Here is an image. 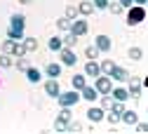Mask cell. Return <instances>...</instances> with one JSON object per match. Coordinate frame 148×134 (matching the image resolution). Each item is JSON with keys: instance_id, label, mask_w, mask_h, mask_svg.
Wrapping results in <instances>:
<instances>
[{"instance_id": "1", "label": "cell", "mask_w": 148, "mask_h": 134, "mask_svg": "<svg viewBox=\"0 0 148 134\" xmlns=\"http://www.w3.org/2000/svg\"><path fill=\"white\" fill-rule=\"evenodd\" d=\"M24 28H26V16L24 14H12L10 16L7 38H12V40H21V38H24Z\"/></svg>"}, {"instance_id": "2", "label": "cell", "mask_w": 148, "mask_h": 134, "mask_svg": "<svg viewBox=\"0 0 148 134\" xmlns=\"http://www.w3.org/2000/svg\"><path fill=\"white\" fill-rule=\"evenodd\" d=\"M143 19H146V7H143V5L127 7V26H139Z\"/></svg>"}, {"instance_id": "3", "label": "cell", "mask_w": 148, "mask_h": 134, "mask_svg": "<svg viewBox=\"0 0 148 134\" xmlns=\"http://www.w3.org/2000/svg\"><path fill=\"white\" fill-rule=\"evenodd\" d=\"M59 106L61 108H71V106H75L80 101V92L78 89H68V92H59V97H57Z\"/></svg>"}, {"instance_id": "4", "label": "cell", "mask_w": 148, "mask_h": 134, "mask_svg": "<svg viewBox=\"0 0 148 134\" xmlns=\"http://www.w3.org/2000/svg\"><path fill=\"white\" fill-rule=\"evenodd\" d=\"M127 82H129V87H127L129 97H132V99H139V97H141V85H143V80L139 78V75H127Z\"/></svg>"}, {"instance_id": "5", "label": "cell", "mask_w": 148, "mask_h": 134, "mask_svg": "<svg viewBox=\"0 0 148 134\" xmlns=\"http://www.w3.org/2000/svg\"><path fill=\"white\" fill-rule=\"evenodd\" d=\"M110 87H113V80L108 78V75H97L94 78V89L99 92V94H110Z\"/></svg>"}, {"instance_id": "6", "label": "cell", "mask_w": 148, "mask_h": 134, "mask_svg": "<svg viewBox=\"0 0 148 134\" xmlns=\"http://www.w3.org/2000/svg\"><path fill=\"white\" fill-rule=\"evenodd\" d=\"M59 54H61V66H75L78 64V54L73 52L71 47H61Z\"/></svg>"}, {"instance_id": "7", "label": "cell", "mask_w": 148, "mask_h": 134, "mask_svg": "<svg viewBox=\"0 0 148 134\" xmlns=\"http://www.w3.org/2000/svg\"><path fill=\"white\" fill-rule=\"evenodd\" d=\"M87 31H89V26H87V21H85V16H82V19L78 16V19H73V21H71V33H73V35L80 38V35H87Z\"/></svg>"}, {"instance_id": "8", "label": "cell", "mask_w": 148, "mask_h": 134, "mask_svg": "<svg viewBox=\"0 0 148 134\" xmlns=\"http://www.w3.org/2000/svg\"><path fill=\"white\" fill-rule=\"evenodd\" d=\"M94 47H97L99 52H108L110 47H113V40H110V35L99 33V35H97V40H94Z\"/></svg>"}, {"instance_id": "9", "label": "cell", "mask_w": 148, "mask_h": 134, "mask_svg": "<svg viewBox=\"0 0 148 134\" xmlns=\"http://www.w3.org/2000/svg\"><path fill=\"white\" fill-rule=\"evenodd\" d=\"M45 92H47V97H54V99H57V97H59V92H61L59 80H57V78H49V80H45Z\"/></svg>"}, {"instance_id": "10", "label": "cell", "mask_w": 148, "mask_h": 134, "mask_svg": "<svg viewBox=\"0 0 148 134\" xmlns=\"http://www.w3.org/2000/svg\"><path fill=\"white\" fill-rule=\"evenodd\" d=\"M120 122H125V125H129V127H134V125L139 122L136 111H129V108H125V111L120 113Z\"/></svg>"}, {"instance_id": "11", "label": "cell", "mask_w": 148, "mask_h": 134, "mask_svg": "<svg viewBox=\"0 0 148 134\" xmlns=\"http://www.w3.org/2000/svg\"><path fill=\"white\" fill-rule=\"evenodd\" d=\"M110 97H113L115 101H127L129 99V92L122 85H113V87H110Z\"/></svg>"}, {"instance_id": "12", "label": "cell", "mask_w": 148, "mask_h": 134, "mask_svg": "<svg viewBox=\"0 0 148 134\" xmlns=\"http://www.w3.org/2000/svg\"><path fill=\"white\" fill-rule=\"evenodd\" d=\"M80 97H82L85 101H89V104H94V101L99 99V92H97L94 87H92V85H85V87L80 89Z\"/></svg>"}, {"instance_id": "13", "label": "cell", "mask_w": 148, "mask_h": 134, "mask_svg": "<svg viewBox=\"0 0 148 134\" xmlns=\"http://www.w3.org/2000/svg\"><path fill=\"white\" fill-rule=\"evenodd\" d=\"M85 75H89V78L101 75V68H99V61H97V59H87V64H85Z\"/></svg>"}, {"instance_id": "14", "label": "cell", "mask_w": 148, "mask_h": 134, "mask_svg": "<svg viewBox=\"0 0 148 134\" xmlns=\"http://www.w3.org/2000/svg\"><path fill=\"white\" fill-rule=\"evenodd\" d=\"M103 113H106V111H103L101 106H92V108L87 111V120H89V122H101V120H103Z\"/></svg>"}, {"instance_id": "15", "label": "cell", "mask_w": 148, "mask_h": 134, "mask_svg": "<svg viewBox=\"0 0 148 134\" xmlns=\"http://www.w3.org/2000/svg\"><path fill=\"white\" fill-rule=\"evenodd\" d=\"M127 75H129V73H127V71H125L122 66H118V64H115L108 78H110V80H118V82H125V80H127Z\"/></svg>"}, {"instance_id": "16", "label": "cell", "mask_w": 148, "mask_h": 134, "mask_svg": "<svg viewBox=\"0 0 148 134\" xmlns=\"http://www.w3.org/2000/svg\"><path fill=\"white\" fill-rule=\"evenodd\" d=\"M24 73H26V78H28V82H33V85H38V82L42 80V73H40L38 68H35V66H28V68H26Z\"/></svg>"}, {"instance_id": "17", "label": "cell", "mask_w": 148, "mask_h": 134, "mask_svg": "<svg viewBox=\"0 0 148 134\" xmlns=\"http://www.w3.org/2000/svg\"><path fill=\"white\" fill-rule=\"evenodd\" d=\"M61 71H64V66H61V64H47V66H45L47 78H59Z\"/></svg>"}, {"instance_id": "18", "label": "cell", "mask_w": 148, "mask_h": 134, "mask_svg": "<svg viewBox=\"0 0 148 134\" xmlns=\"http://www.w3.org/2000/svg\"><path fill=\"white\" fill-rule=\"evenodd\" d=\"M73 122V115H71V108H61L59 115H57V125H68Z\"/></svg>"}, {"instance_id": "19", "label": "cell", "mask_w": 148, "mask_h": 134, "mask_svg": "<svg viewBox=\"0 0 148 134\" xmlns=\"http://www.w3.org/2000/svg\"><path fill=\"white\" fill-rule=\"evenodd\" d=\"M71 85H73V89H82L85 85H87V80H85V73H75V75H73V78H71Z\"/></svg>"}, {"instance_id": "20", "label": "cell", "mask_w": 148, "mask_h": 134, "mask_svg": "<svg viewBox=\"0 0 148 134\" xmlns=\"http://www.w3.org/2000/svg\"><path fill=\"white\" fill-rule=\"evenodd\" d=\"M78 12H80V16H89L92 12H94V5H92V0H82V3L78 5Z\"/></svg>"}, {"instance_id": "21", "label": "cell", "mask_w": 148, "mask_h": 134, "mask_svg": "<svg viewBox=\"0 0 148 134\" xmlns=\"http://www.w3.org/2000/svg\"><path fill=\"white\" fill-rule=\"evenodd\" d=\"M127 56H129L132 61H141V59H143V49H141V47H129V49H127Z\"/></svg>"}, {"instance_id": "22", "label": "cell", "mask_w": 148, "mask_h": 134, "mask_svg": "<svg viewBox=\"0 0 148 134\" xmlns=\"http://www.w3.org/2000/svg\"><path fill=\"white\" fill-rule=\"evenodd\" d=\"M21 45H24L26 52H35L38 49V40H35V38H21Z\"/></svg>"}, {"instance_id": "23", "label": "cell", "mask_w": 148, "mask_h": 134, "mask_svg": "<svg viewBox=\"0 0 148 134\" xmlns=\"http://www.w3.org/2000/svg\"><path fill=\"white\" fill-rule=\"evenodd\" d=\"M61 43H64V47H75V43H78V35H73L71 31H66V35L61 38Z\"/></svg>"}, {"instance_id": "24", "label": "cell", "mask_w": 148, "mask_h": 134, "mask_svg": "<svg viewBox=\"0 0 148 134\" xmlns=\"http://www.w3.org/2000/svg\"><path fill=\"white\" fill-rule=\"evenodd\" d=\"M113 66H115V61H113V59H103V61L99 64V68H101V73H103V75H110Z\"/></svg>"}, {"instance_id": "25", "label": "cell", "mask_w": 148, "mask_h": 134, "mask_svg": "<svg viewBox=\"0 0 148 134\" xmlns=\"http://www.w3.org/2000/svg\"><path fill=\"white\" fill-rule=\"evenodd\" d=\"M12 66H16V71H21V73H24V71L31 66V61L26 59V54H24V56H16V64H12Z\"/></svg>"}, {"instance_id": "26", "label": "cell", "mask_w": 148, "mask_h": 134, "mask_svg": "<svg viewBox=\"0 0 148 134\" xmlns=\"http://www.w3.org/2000/svg\"><path fill=\"white\" fill-rule=\"evenodd\" d=\"M47 47H49L52 52H59V49L64 47V43H61V38H57V35H54V38H49V43H47Z\"/></svg>"}, {"instance_id": "27", "label": "cell", "mask_w": 148, "mask_h": 134, "mask_svg": "<svg viewBox=\"0 0 148 134\" xmlns=\"http://www.w3.org/2000/svg\"><path fill=\"white\" fill-rule=\"evenodd\" d=\"M57 28L59 31H71V19H66V16H61V19H57Z\"/></svg>"}, {"instance_id": "28", "label": "cell", "mask_w": 148, "mask_h": 134, "mask_svg": "<svg viewBox=\"0 0 148 134\" xmlns=\"http://www.w3.org/2000/svg\"><path fill=\"white\" fill-rule=\"evenodd\" d=\"M99 49L94 47V45H89V47H85V56H87V59H99Z\"/></svg>"}, {"instance_id": "29", "label": "cell", "mask_w": 148, "mask_h": 134, "mask_svg": "<svg viewBox=\"0 0 148 134\" xmlns=\"http://www.w3.org/2000/svg\"><path fill=\"white\" fill-rule=\"evenodd\" d=\"M64 16H66V19H71V21H73V19H78V16H80V12H78V7H73V5H71V7H66Z\"/></svg>"}, {"instance_id": "30", "label": "cell", "mask_w": 148, "mask_h": 134, "mask_svg": "<svg viewBox=\"0 0 148 134\" xmlns=\"http://www.w3.org/2000/svg\"><path fill=\"white\" fill-rule=\"evenodd\" d=\"M12 64H14V61H12L10 54H5V52L0 54V66H3V68H12Z\"/></svg>"}, {"instance_id": "31", "label": "cell", "mask_w": 148, "mask_h": 134, "mask_svg": "<svg viewBox=\"0 0 148 134\" xmlns=\"http://www.w3.org/2000/svg\"><path fill=\"white\" fill-rule=\"evenodd\" d=\"M106 10H110V14H122V12H125V7H122L120 3H108Z\"/></svg>"}, {"instance_id": "32", "label": "cell", "mask_w": 148, "mask_h": 134, "mask_svg": "<svg viewBox=\"0 0 148 134\" xmlns=\"http://www.w3.org/2000/svg\"><path fill=\"white\" fill-rule=\"evenodd\" d=\"M110 104H113V97H110V94H101V108H103V111H108V108H110Z\"/></svg>"}, {"instance_id": "33", "label": "cell", "mask_w": 148, "mask_h": 134, "mask_svg": "<svg viewBox=\"0 0 148 134\" xmlns=\"http://www.w3.org/2000/svg\"><path fill=\"white\" fill-rule=\"evenodd\" d=\"M127 106H125V101H115L113 99V104H110V111H115V113H122Z\"/></svg>"}, {"instance_id": "34", "label": "cell", "mask_w": 148, "mask_h": 134, "mask_svg": "<svg viewBox=\"0 0 148 134\" xmlns=\"http://www.w3.org/2000/svg\"><path fill=\"white\" fill-rule=\"evenodd\" d=\"M92 5H94V10H106L108 0H92Z\"/></svg>"}, {"instance_id": "35", "label": "cell", "mask_w": 148, "mask_h": 134, "mask_svg": "<svg viewBox=\"0 0 148 134\" xmlns=\"http://www.w3.org/2000/svg\"><path fill=\"white\" fill-rule=\"evenodd\" d=\"M134 127H136V132H141V134H146V132H148V125H146V122H136Z\"/></svg>"}, {"instance_id": "36", "label": "cell", "mask_w": 148, "mask_h": 134, "mask_svg": "<svg viewBox=\"0 0 148 134\" xmlns=\"http://www.w3.org/2000/svg\"><path fill=\"white\" fill-rule=\"evenodd\" d=\"M118 3H120V5L125 7V10H127V7H132V5H134V3H132V0H118Z\"/></svg>"}, {"instance_id": "37", "label": "cell", "mask_w": 148, "mask_h": 134, "mask_svg": "<svg viewBox=\"0 0 148 134\" xmlns=\"http://www.w3.org/2000/svg\"><path fill=\"white\" fill-rule=\"evenodd\" d=\"M132 3H134V5H146L148 0H132Z\"/></svg>"}, {"instance_id": "38", "label": "cell", "mask_w": 148, "mask_h": 134, "mask_svg": "<svg viewBox=\"0 0 148 134\" xmlns=\"http://www.w3.org/2000/svg\"><path fill=\"white\" fill-rule=\"evenodd\" d=\"M19 3H21V5H28V3H31V0H19Z\"/></svg>"}]
</instances>
